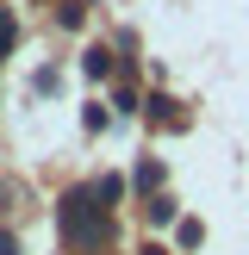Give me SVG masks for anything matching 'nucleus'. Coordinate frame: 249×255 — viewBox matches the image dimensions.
Listing matches in <instances>:
<instances>
[{
	"label": "nucleus",
	"mask_w": 249,
	"mask_h": 255,
	"mask_svg": "<svg viewBox=\"0 0 249 255\" xmlns=\"http://www.w3.org/2000/svg\"><path fill=\"white\" fill-rule=\"evenodd\" d=\"M62 243L81 249V255H94V249L112 243V218L94 199V187H69V193H62Z\"/></svg>",
	"instance_id": "nucleus-1"
},
{
	"label": "nucleus",
	"mask_w": 249,
	"mask_h": 255,
	"mask_svg": "<svg viewBox=\"0 0 249 255\" xmlns=\"http://www.w3.org/2000/svg\"><path fill=\"white\" fill-rule=\"evenodd\" d=\"M143 106H149V119H156V125H181V106H174L168 94H149Z\"/></svg>",
	"instance_id": "nucleus-2"
},
{
	"label": "nucleus",
	"mask_w": 249,
	"mask_h": 255,
	"mask_svg": "<svg viewBox=\"0 0 249 255\" xmlns=\"http://www.w3.org/2000/svg\"><path fill=\"white\" fill-rule=\"evenodd\" d=\"M94 199H100V206H119V199H124V181H119V174H100V181H94Z\"/></svg>",
	"instance_id": "nucleus-3"
},
{
	"label": "nucleus",
	"mask_w": 249,
	"mask_h": 255,
	"mask_svg": "<svg viewBox=\"0 0 249 255\" xmlns=\"http://www.w3.org/2000/svg\"><path fill=\"white\" fill-rule=\"evenodd\" d=\"M81 69L94 75V81H106V75H112V50H100V44H94V50L81 56Z\"/></svg>",
	"instance_id": "nucleus-4"
},
{
	"label": "nucleus",
	"mask_w": 249,
	"mask_h": 255,
	"mask_svg": "<svg viewBox=\"0 0 249 255\" xmlns=\"http://www.w3.org/2000/svg\"><path fill=\"white\" fill-rule=\"evenodd\" d=\"M143 218H149V224H174V199H168V193H149Z\"/></svg>",
	"instance_id": "nucleus-5"
},
{
	"label": "nucleus",
	"mask_w": 249,
	"mask_h": 255,
	"mask_svg": "<svg viewBox=\"0 0 249 255\" xmlns=\"http://www.w3.org/2000/svg\"><path fill=\"white\" fill-rule=\"evenodd\" d=\"M81 19H87V0H62V6H56V25H69V31H75Z\"/></svg>",
	"instance_id": "nucleus-6"
},
{
	"label": "nucleus",
	"mask_w": 249,
	"mask_h": 255,
	"mask_svg": "<svg viewBox=\"0 0 249 255\" xmlns=\"http://www.w3.org/2000/svg\"><path fill=\"white\" fill-rule=\"evenodd\" d=\"M12 44H19V19H12V12L6 6H0V56H6V50Z\"/></svg>",
	"instance_id": "nucleus-7"
},
{
	"label": "nucleus",
	"mask_w": 249,
	"mask_h": 255,
	"mask_svg": "<svg viewBox=\"0 0 249 255\" xmlns=\"http://www.w3.org/2000/svg\"><path fill=\"white\" fill-rule=\"evenodd\" d=\"M162 187V162H143V168H137V193H156Z\"/></svg>",
	"instance_id": "nucleus-8"
},
{
	"label": "nucleus",
	"mask_w": 249,
	"mask_h": 255,
	"mask_svg": "<svg viewBox=\"0 0 249 255\" xmlns=\"http://www.w3.org/2000/svg\"><path fill=\"white\" fill-rule=\"evenodd\" d=\"M199 243H206V224L187 218V224H181V249H199Z\"/></svg>",
	"instance_id": "nucleus-9"
},
{
	"label": "nucleus",
	"mask_w": 249,
	"mask_h": 255,
	"mask_svg": "<svg viewBox=\"0 0 249 255\" xmlns=\"http://www.w3.org/2000/svg\"><path fill=\"white\" fill-rule=\"evenodd\" d=\"M112 106H119V112H124V119H131V112H137V106H143V100H137V87H119V100H112Z\"/></svg>",
	"instance_id": "nucleus-10"
},
{
	"label": "nucleus",
	"mask_w": 249,
	"mask_h": 255,
	"mask_svg": "<svg viewBox=\"0 0 249 255\" xmlns=\"http://www.w3.org/2000/svg\"><path fill=\"white\" fill-rule=\"evenodd\" d=\"M0 255H19V243H12V237H6V231H0Z\"/></svg>",
	"instance_id": "nucleus-11"
},
{
	"label": "nucleus",
	"mask_w": 249,
	"mask_h": 255,
	"mask_svg": "<svg viewBox=\"0 0 249 255\" xmlns=\"http://www.w3.org/2000/svg\"><path fill=\"white\" fill-rule=\"evenodd\" d=\"M137 255H168V249H162V243H143V249H137Z\"/></svg>",
	"instance_id": "nucleus-12"
}]
</instances>
